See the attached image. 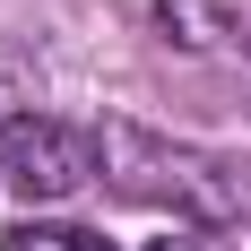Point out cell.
Returning <instances> with one entry per match:
<instances>
[{
    "instance_id": "cell-1",
    "label": "cell",
    "mask_w": 251,
    "mask_h": 251,
    "mask_svg": "<svg viewBox=\"0 0 251 251\" xmlns=\"http://www.w3.org/2000/svg\"><path fill=\"white\" fill-rule=\"evenodd\" d=\"M96 165L122 200H148V208H174V226H226L243 217V182L217 165V156L182 148L165 130H139V122H104L96 130Z\"/></svg>"
},
{
    "instance_id": "cell-3",
    "label": "cell",
    "mask_w": 251,
    "mask_h": 251,
    "mask_svg": "<svg viewBox=\"0 0 251 251\" xmlns=\"http://www.w3.org/2000/svg\"><path fill=\"white\" fill-rule=\"evenodd\" d=\"M156 35L174 52H226L243 35V9L234 0H156Z\"/></svg>"
},
{
    "instance_id": "cell-5",
    "label": "cell",
    "mask_w": 251,
    "mask_h": 251,
    "mask_svg": "<svg viewBox=\"0 0 251 251\" xmlns=\"http://www.w3.org/2000/svg\"><path fill=\"white\" fill-rule=\"evenodd\" d=\"M139 251H226V234H208V226H165V234H148Z\"/></svg>"
},
{
    "instance_id": "cell-2",
    "label": "cell",
    "mask_w": 251,
    "mask_h": 251,
    "mask_svg": "<svg viewBox=\"0 0 251 251\" xmlns=\"http://www.w3.org/2000/svg\"><path fill=\"white\" fill-rule=\"evenodd\" d=\"M96 139L70 122H52V113H18V122H0V191H18L26 208H61L78 200L87 182H96Z\"/></svg>"
},
{
    "instance_id": "cell-4",
    "label": "cell",
    "mask_w": 251,
    "mask_h": 251,
    "mask_svg": "<svg viewBox=\"0 0 251 251\" xmlns=\"http://www.w3.org/2000/svg\"><path fill=\"white\" fill-rule=\"evenodd\" d=\"M0 251H113V243L87 234V226H9V234H0Z\"/></svg>"
}]
</instances>
